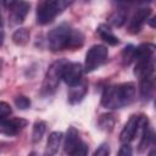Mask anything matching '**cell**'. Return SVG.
<instances>
[{"mask_svg":"<svg viewBox=\"0 0 156 156\" xmlns=\"http://www.w3.org/2000/svg\"><path fill=\"white\" fill-rule=\"evenodd\" d=\"M29 37H30V33L27 28H18L13 32L12 34V41L16 44V45H26L28 41H29Z\"/></svg>","mask_w":156,"mask_h":156,"instance_id":"cell-18","label":"cell"},{"mask_svg":"<svg viewBox=\"0 0 156 156\" xmlns=\"http://www.w3.org/2000/svg\"><path fill=\"white\" fill-rule=\"evenodd\" d=\"M61 140H62V133L61 132L50 133L48 141H46L45 150H44V156H55L56 152L58 151Z\"/></svg>","mask_w":156,"mask_h":156,"instance_id":"cell-14","label":"cell"},{"mask_svg":"<svg viewBox=\"0 0 156 156\" xmlns=\"http://www.w3.org/2000/svg\"><path fill=\"white\" fill-rule=\"evenodd\" d=\"M4 5L10 10L9 17L13 24H21L30 7V5L26 1H5Z\"/></svg>","mask_w":156,"mask_h":156,"instance_id":"cell-8","label":"cell"},{"mask_svg":"<svg viewBox=\"0 0 156 156\" xmlns=\"http://www.w3.org/2000/svg\"><path fill=\"white\" fill-rule=\"evenodd\" d=\"M82 141L83 140L80 139L78 130L74 127H68V129L66 132V136H65V145H63L65 146V152L69 156Z\"/></svg>","mask_w":156,"mask_h":156,"instance_id":"cell-13","label":"cell"},{"mask_svg":"<svg viewBox=\"0 0 156 156\" xmlns=\"http://www.w3.org/2000/svg\"><path fill=\"white\" fill-rule=\"evenodd\" d=\"M28 156H38V154L35 152V151H32V152H29V155Z\"/></svg>","mask_w":156,"mask_h":156,"instance_id":"cell-29","label":"cell"},{"mask_svg":"<svg viewBox=\"0 0 156 156\" xmlns=\"http://www.w3.org/2000/svg\"><path fill=\"white\" fill-rule=\"evenodd\" d=\"M117 156H133V149L129 144H123L118 152H117Z\"/></svg>","mask_w":156,"mask_h":156,"instance_id":"cell-25","label":"cell"},{"mask_svg":"<svg viewBox=\"0 0 156 156\" xmlns=\"http://www.w3.org/2000/svg\"><path fill=\"white\" fill-rule=\"evenodd\" d=\"M116 124V117L113 113H104L98 119V126L101 130L111 132Z\"/></svg>","mask_w":156,"mask_h":156,"instance_id":"cell-17","label":"cell"},{"mask_svg":"<svg viewBox=\"0 0 156 156\" xmlns=\"http://www.w3.org/2000/svg\"><path fill=\"white\" fill-rule=\"evenodd\" d=\"M27 124L28 122L23 118H0V134L16 135Z\"/></svg>","mask_w":156,"mask_h":156,"instance_id":"cell-11","label":"cell"},{"mask_svg":"<svg viewBox=\"0 0 156 156\" xmlns=\"http://www.w3.org/2000/svg\"><path fill=\"white\" fill-rule=\"evenodd\" d=\"M72 2L65 0H54V1H41L37 7V22L39 24H48L54 18L60 15L66 7Z\"/></svg>","mask_w":156,"mask_h":156,"instance_id":"cell-3","label":"cell"},{"mask_svg":"<svg viewBox=\"0 0 156 156\" xmlns=\"http://www.w3.org/2000/svg\"><path fill=\"white\" fill-rule=\"evenodd\" d=\"M127 20V11L126 10H116L108 17V23L113 27H121L124 24Z\"/></svg>","mask_w":156,"mask_h":156,"instance_id":"cell-19","label":"cell"},{"mask_svg":"<svg viewBox=\"0 0 156 156\" xmlns=\"http://www.w3.org/2000/svg\"><path fill=\"white\" fill-rule=\"evenodd\" d=\"M149 156H155V149H152V150L150 151V154H149Z\"/></svg>","mask_w":156,"mask_h":156,"instance_id":"cell-30","label":"cell"},{"mask_svg":"<svg viewBox=\"0 0 156 156\" xmlns=\"http://www.w3.org/2000/svg\"><path fill=\"white\" fill-rule=\"evenodd\" d=\"M152 10L150 7H140L138 9L134 15L132 16L129 24H128V32L130 34H136L140 32V29L143 28L144 23L149 20L150 15H151Z\"/></svg>","mask_w":156,"mask_h":156,"instance_id":"cell-10","label":"cell"},{"mask_svg":"<svg viewBox=\"0 0 156 156\" xmlns=\"http://www.w3.org/2000/svg\"><path fill=\"white\" fill-rule=\"evenodd\" d=\"M15 105L20 110H26L30 106V100L24 95H18L15 98Z\"/></svg>","mask_w":156,"mask_h":156,"instance_id":"cell-22","label":"cell"},{"mask_svg":"<svg viewBox=\"0 0 156 156\" xmlns=\"http://www.w3.org/2000/svg\"><path fill=\"white\" fill-rule=\"evenodd\" d=\"M4 26V22H2V18H1V16H0V28Z\"/></svg>","mask_w":156,"mask_h":156,"instance_id":"cell-31","label":"cell"},{"mask_svg":"<svg viewBox=\"0 0 156 156\" xmlns=\"http://www.w3.org/2000/svg\"><path fill=\"white\" fill-rule=\"evenodd\" d=\"M2 43H4V33L0 32V46L2 45Z\"/></svg>","mask_w":156,"mask_h":156,"instance_id":"cell-28","label":"cell"},{"mask_svg":"<svg viewBox=\"0 0 156 156\" xmlns=\"http://www.w3.org/2000/svg\"><path fill=\"white\" fill-rule=\"evenodd\" d=\"M135 99L134 83H122L108 85L104 89L101 95V105L110 110H117L130 105Z\"/></svg>","mask_w":156,"mask_h":156,"instance_id":"cell-1","label":"cell"},{"mask_svg":"<svg viewBox=\"0 0 156 156\" xmlns=\"http://www.w3.org/2000/svg\"><path fill=\"white\" fill-rule=\"evenodd\" d=\"M96 32H98V34L100 35V38H101L104 41H106L107 44H110V45H117L118 41H119L118 38L112 33L111 28H110L107 24H100V26L98 27Z\"/></svg>","mask_w":156,"mask_h":156,"instance_id":"cell-15","label":"cell"},{"mask_svg":"<svg viewBox=\"0 0 156 156\" xmlns=\"http://www.w3.org/2000/svg\"><path fill=\"white\" fill-rule=\"evenodd\" d=\"M145 119H146V117L140 116V115L130 116V118L127 121V123L124 124V127H123V129L119 134V140L123 144H129L134 139L135 134L138 133L139 128L143 126Z\"/></svg>","mask_w":156,"mask_h":156,"instance_id":"cell-7","label":"cell"},{"mask_svg":"<svg viewBox=\"0 0 156 156\" xmlns=\"http://www.w3.org/2000/svg\"><path fill=\"white\" fill-rule=\"evenodd\" d=\"M83 66L79 62H67L62 71V80L68 85H77L82 80Z\"/></svg>","mask_w":156,"mask_h":156,"instance_id":"cell-9","label":"cell"},{"mask_svg":"<svg viewBox=\"0 0 156 156\" xmlns=\"http://www.w3.org/2000/svg\"><path fill=\"white\" fill-rule=\"evenodd\" d=\"M73 29L67 23H61L57 27L52 28L48 34V43L51 51L68 50L71 45V39Z\"/></svg>","mask_w":156,"mask_h":156,"instance_id":"cell-2","label":"cell"},{"mask_svg":"<svg viewBox=\"0 0 156 156\" xmlns=\"http://www.w3.org/2000/svg\"><path fill=\"white\" fill-rule=\"evenodd\" d=\"M88 151H89L88 145L84 141H82L69 156H88Z\"/></svg>","mask_w":156,"mask_h":156,"instance_id":"cell-23","label":"cell"},{"mask_svg":"<svg viewBox=\"0 0 156 156\" xmlns=\"http://www.w3.org/2000/svg\"><path fill=\"white\" fill-rule=\"evenodd\" d=\"M110 155V146L107 144H101L94 152L93 156H108Z\"/></svg>","mask_w":156,"mask_h":156,"instance_id":"cell-26","label":"cell"},{"mask_svg":"<svg viewBox=\"0 0 156 156\" xmlns=\"http://www.w3.org/2000/svg\"><path fill=\"white\" fill-rule=\"evenodd\" d=\"M108 57V50L105 45L96 44L93 45L87 55H85V62H84V71L85 72H93L96 68H99Z\"/></svg>","mask_w":156,"mask_h":156,"instance_id":"cell-5","label":"cell"},{"mask_svg":"<svg viewBox=\"0 0 156 156\" xmlns=\"http://www.w3.org/2000/svg\"><path fill=\"white\" fill-rule=\"evenodd\" d=\"M155 20H156L155 17H152L151 20H147V21H149V24H150L152 28H155Z\"/></svg>","mask_w":156,"mask_h":156,"instance_id":"cell-27","label":"cell"},{"mask_svg":"<svg viewBox=\"0 0 156 156\" xmlns=\"http://www.w3.org/2000/svg\"><path fill=\"white\" fill-rule=\"evenodd\" d=\"M67 62H68L67 60L61 58V60L55 61L49 67V69L46 71L43 85H41V94L43 95H51V94H54L56 91V89L58 88L60 80L62 79L63 67L66 66Z\"/></svg>","mask_w":156,"mask_h":156,"instance_id":"cell-4","label":"cell"},{"mask_svg":"<svg viewBox=\"0 0 156 156\" xmlns=\"http://www.w3.org/2000/svg\"><path fill=\"white\" fill-rule=\"evenodd\" d=\"M154 140V132L152 129L147 126V119H145L143 124V133H141V140L139 143V152H143Z\"/></svg>","mask_w":156,"mask_h":156,"instance_id":"cell-16","label":"cell"},{"mask_svg":"<svg viewBox=\"0 0 156 156\" xmlns=\"http://www.w3.org/2000/svg\"><path fill=\"white\" fill-rule=\"evenodd\" d=\"M155 88V63L150 65L139 76V94L141 100L147 101L152 98Z\"/></svg>","mask_w":156,"mask_h":156,"instance_id":"cell-6","label":"cell"},{"mask_svg":"<svg viewBox=\"0 0 156 156\" xmlns=\"http://www.w3.org/2000/svg\"><path fill=\"white\" fill-rule=\"evenodd\" d=\"M11 113H12L11 106L5 101H0V118H6Z\"/></svg>","mask_w":156,"mask_h":156,"instance_id":"cell-24","label":"cell"},{"mask_svg":"<svg viewBox=\"0 0 156 156\" xmlns=\"http://www.w3.org/2000/svg\"><path fill=\"white\" fill-rule=\"evenodd\" d=\"M134 56H135V46L134 45H127L123 50H122V62L124 66L130 65L134 61Z\"/></svg>","mask_w":156,"mask_h":156,"instance_id":"cell-21","label":"cell"},{"mask_svg":"<svg viewBox=\"0 0 156 156\" xmlns=\"http://www.w3.org/2000/svg\"><path fill=\"white\" fill-rule=\"evenodd\" d=\"M87 93H88V83L84 82V80H80L77 85L69 87L68 95H67L68 102L71 105H74V104L80 102L84 99V96L87 95Z\"/></svg>","mask_w":156,"mask_h":156,"instance_id":"cell-12","label":"cell"},{"mask_svg":"<svg viewBox=\"0 0 156 156\" xmlns=\"http://www.w3.org/2000/svg\"><path fill=\"white\" fill-rule=\"evenodd\" d=\"M46 130V123L44 121H37L33 124V132H32V141L33 143H38L41 140L44 133Z\"/></svg>","mask_w":156,"mask_h":156,"instance_id":"cell-20","label":"cell"}]
</instances>
